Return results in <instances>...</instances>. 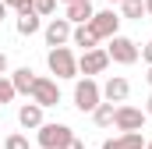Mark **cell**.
<instances>
[{
  "label": "cell",
  "instance_id": "1",
  "mask_svg": "<svg viewBox=\"0 0 152 149\" xmlns=\"http://www.w3.org/2000/svg\"><path fill=\"white\" fill-rule=\"evenodd\" d=\"M46 64H50V71L57 74V78H78V57L67 46L50 50V53H46Z\"/></svg>",
  "mask_w": 152,
  "mask_h": 149
},
{
  "label": "cell",
  "instance_id": "2",
  "mask_svg": "<svg viewBox=\"0 0 152 149\" xmlns=\"http://www.w3.org/2000/svg\"><path fill=\"white\" fill-rule=\"evenodd\" d=\"M103 103V92H99V82L96 78H81L75 85V107L81 114H92L96 107Z\"/></svg>",
  "mask_w": 152,
  "mask_h": 149
},
{
  "label": "cell",
  "instance_id": "3",
  "mask_svg": "<svg viewBox=\"0 0 152 149\" xmlns=\"http://www.w3.org/2000/svg\"><path fill=\"white\" fill-rule=\"evenodd\" d=\"M106 57H110L113 64H134V60H138V43L117 32V36L110 39V46H106Z\"/></svg>",
  "mask_w": 152,
  "mask_h": 149
},
{
  "label": "cell",
  "instance_id": "4",
  "mask_svg": "<svg viewBox=\"0 0 152 149\" xmlns=\"http://www.w3.org/2000/svg\"><path fill=\"white\" fill-rule=\"evenodd\" d=\"M36 139H39V146H42V149H64L71 139H75V131H71L67 124H42Z\"/></svg>",
  "mask_w": 152,
  "mask_h": 149
},
{
  "label": "cell",
  "instance_id": "5",
  "mask_svg": "<svg viewBox=\"0 0 152 149\" xmlns=\"http://www.w3.org/2000/svg\"><path fill=\"white\" fill-rule=\"evenodd\" d=\"M88 29H92L96 39H113L117 29H120V14H117L113 7H110V11H96L92 21H88Z\"/></svg>",
  "mask_w": 152,
  "mask_h": 149
},
{
  "label": "cell",
  "instance_id": "6",
  "mask_svg": "<svg viewBox=\"0 0 152 149\" xmlns=\"http://www.w3.org/2000/svg\"><path fill=\"white\" fill-rule=\"evenodd\" d=\"M28 96H32V103L42 107V110L60 103V89H57V82H53V78H36V85H32V92H28Z\"/></svg>",
  "mask_w": 152,
  "mask_h": 149
},
{
  "label": "cell",
  "instance_id": "7",
  "mask_svg": "<svg viewBox=\"0 0 152 149\" xmlns=\"http://www.w3.org/2000/svg\"><path fill=\"white\" fill-rule=\"evenodd\" d=\"M110 68V57H106V50H85L81 57H78V71L85 74V78H92V74H103Z\"/></svg>",
  "mask_w": 152,
  "mask_h": 149
},
{
  "label": "cell",
  "instance_id": "8",
  "mask_svg": "<svg viewBox=\"0 0 152 149\" xmlns=\"http://www.w3.org/2000/svg\"><path fill=\"white\" fill-rule=\"evenodd\" d=\"M113 124L120 128V135H127V131H142V124H145V114L138 110V107H117L113 114Z\"/></svg>",
  "mask_w": 152,
  "mask_h": 149
},
{
  "label": "cell",
  "instance_id": "9",
  "mask_svg": "<svg viewBox=\"0 0 152 149\" xmlns=\"http://www.w3.org/2000/svg\"><path fill=\"white\" fill-rule=\"evenodd\" d=\"M71 32H75V25H71L67 18H53V21L46 25V46H50V50L64 46V43L71 39Z\"/></svg>",
  "mask_w": 152,
  "mask_h": 149
},
{
  "label": "cell",
  "instance_id": "10",
  "mask_svg": "<svg viewBox=\"0 0 152 149\" xmlns=\"http://www.w3.org/2000/svg\"><path fill=\"white\" fill-rule=\"evenodd\" d=\"M99 92H103V103H124V100L131 96V85H127V78L110 74V78H106V85H103Z\"/></svg>",
  "mask_w": 152,
  "mask_h": 149
},
{
  "label": "cell",
  "instance_id": "11",
  "mask_svg": "<svg viewBox=\"0 0 152 149\" xmlns=\"http://www.w3.org/2000/svg\"><path fill=\"white\" fill-rule=\"evenodd\" d=\"M103 149H145V135L142 131H127V135H113L106 139Z\"/></svg>",
  "mask_w": 152,
  "mask_h": 149
},
{
  "label": "cell",
  "instance_id": "12",
  "mask_svg": "<svg viewBox=\"0 0 152 149\" xmlns=\"http://www.w3.org/2000/svg\"><path fill=\"white\" fill-rule=\"evenodd\" d=\"M92 4H85V0H75V4H67V11H64V18L71 21V25H88L92 21Z\"/></svg>",
  "mask_w": 152,
  "mask_h": 149
},
{
  "label": "cell",
  "instance_id": "13",
  "mask_svg": "<svg viewBox=\"0 0 152 149\" xmlns=\"http://www.w3.org/2000/svg\"><path fill=\"white\" fill-rule=\"evenodd\" d=\"M18 124L28 131V128H42L46 121H42V107H36V103H25L21 110H18Z\"/></svg>",
  "mask_w": 152,
  "mask_h": 149
},
{
  "label": "cell",
  "instance_id": "14",
  "mask_svg": "<svg viewBox=\"0 0 152 149\" xmlns=\"http://www.w3.org/2000/svg\"><path fill=\"white\" fill-rule=\"evenodd\" d=\"M18 36H36L39 32V14H36V7H28V11H18Z\"/></svg>",
  "mask_w": 152,
  "mask_h": 149
},
{
  "label": "cell",
  "instance_id": "15",
  "mask_svg": "<svg viewBox=\"0 0 152 149\" xmlns=\"http://www.w3.org/2000/svg\"><path fill=\"white\" fill-rule=\"evenodd\" d=\"M11 85H14V92H32V85H36V71H32V68H18V71L11 74Z\"/></svg>",
  "mask_w": 152,
  "mask_h": 149
},
{
  "label": "cell",
  "instance_id": "16",
  "mask_svg": "<svg viewBox=\"0 0 152 149\" xmlns=\"http://www.w3.org/2000/svg\"><path fill=\"white\" fill-rule=\"evenodd\" d=\"M71 43H75V46H85V50H96V43H99V39L92 36V29H88V25H75Z\"/></svg>",
  "mask_w": 152,
  "mask_h": 149
},
{
  "label": "cell",
  "instance_id": "17",
  "mask_svg": "<svg viewBox=\"0 0 152 149\" xmlns=\"http://www.w3.org/2000/svg\"><path fill=\"white\" fill-rule=\"evenodd\" d=\"M113 114H117L113 103H99V107L92 110V121H96L99 128H110V124H113Z\"/></svg>",
  "mask_w": 152,
  "mask_h": 149
},
{
  "label": "cell",
  "instance_id": "18",
  "mask_svg": "<svg viewBox=\"0 0 152 149\" xmlns=\"http://www.w3.org/2000/svg\"><path fill=\"white\" fill-rule=\"evenodd\" d=\"M120 14L131 18V21H142V14H145V0H124V4H120Z\"/></svg>",
  "mask_w": 152,
  "mask_h": 149
},
{
  "label": "cell",
  "instance_id": "19",
  "mask_svg": "<svg viewBox=\"0 0 152 149\" xmlns=\"http://www.w3.org/2000/svg\"><path fill=\"white\" fill-rule=\"evenodd\" d=\"M14 96H18V92H14V85H11V78H4V74H0V107H4V103H11Z\"/></svg>",
  "mask_w": 152,
  "mask_h": 149
},
{
  "label": "cell",
  "instance_id": "20",
  "mask_svg": "<svg viewBox=\"0 0 152 149\" xmlns=\"http://www.w3.org/2000/svg\"><path fill=\"white\" fill-rule=\"evenodd\" d=\"M4 149H28V139H25L21 131H14V135L4 139Z\"/></svg>",
  "mask_w": 152,
  "mask_h": 149
},
{
  "label": "cell",
  "instance_id": "21",
  "mask_svg": "<svg viewBox=\"0 0 152 149\" xmlns=\"http://www.w3.org/2000/svg\"><path fill=\"white\" fill-rule=\"evenodd\" d=\"M57 11V0H36V14L42 18V14H53Z\"/></svg>",
  "mask_w": 152,
  "mask_h": 149
},
{
  "label": "cell",
  "instance_id": "22",
  "mask_svg": "<svg viewBox=\"0 0 152 149\" xmlns=\"http://www.w3.org/2000/svg\"><path fill=\"white\" fill-rule=\"evenodd\" d=\"M7 7H14V11H28V7H36V0H4Z\"/></svg>",
  "mask_w": 152,
  "mask_h": 149
},
{
  "label": "cell",
  "instance_id": "23",
  "mask_svg": "<svg viewBox=\"0 0 152 149\" xmlns=\"http://www.w3.org/2000/svg\"><path fill=\"white\" fill-rule=\"evenodd\" d=\"M138 57H142V60H145V64H149V68H152V43H145V46L138 50Z\"/></svg>",
  "mask_w": 152,
  "mask_h": 149
},
{
  "label": "cell",
  "instance_id": "24",
  "mask_svg": "<svg viewBox=\"0 0 152 149\" xmlns=\"http://www.w3.org/2000/svg\"><path fill=\"white\" fill-rule=\"evenodd\" d=\"M64 149H85V146H81V139H71V142H67Z\"/></svg>",
  "mask_w": 152,
  "mask_h": 149
},
{
  "label": "cell",
  "instance_id": "25",
  "mask_svg": "<svg viewBox=\"0 0 152 149\" xmlns=\"http://www.w3.org/2000/svg\"><path fill=\"white\" fill-rule=\"evenodd\" d=\"M7 71V53H4V50H0V74Z\"/></svg>",
  "mask_w": 152,
  "mask_h": 149
},
{
  "label": "cell",
  "instance_id": "26",
  "mask_svg": "<svg viewBox=\"0 0 152 149\" xmlns=\"http://www.w3.org/2000/svg\"><path fill=\"white\" fill-rule=\"evenodd\" d=\"M7 11H11V7H7V4H4V0H0V21H4V18H7Z\"/></svg>",
  "mask_w": 152,
  "mask_h": 149
},
{
  "label": "cell",
  "instance_id": "27",
  "mask_svg": "<svg viewBox=\"0 0 152 149\" xmlns=\"http://www.w3.org/2000/svg\"><path fill=\"white\" fill-rule=\"evenodd\" d=\"M145 114H149V117H152V96H149V103H145Z\"/></svg>",
  "mask_w": 152,
  "mask_h": 149
},
{
  "label": "cell",
  "instance_id": "28",
  "mask_svg": "<svg viewBox=\"0 0 152 149\" xmlns=\"http://www.w3.org/2000/svg\"><path fill=\"white\" fill-rule=\"evenodd\" d=\"M145 14H152V0H145Z\"/></svg>",
  "mask_w": 152,
  "mask_h": 149
},
{
  "label": "cell",
  "instance_id": "29",
  "mask_svg": "<svg viewBox=\"0 0 152 149\" xmlns=\"http://www.w3.org/2000/svg\"><path fill=\"white\" fill-rule=\"evenodd\" d=\"M113 4H117V7H120V4H124V0H110V7H113Z\"/></svg>",
  "mask_w": 152,
  "mask_h": 149
},
{
  "label": "cell",
  "instance_id": "30",
  "mask_svg": "<svg viewBox=\"0 0 152 149\" xmlns=\"http://www.w3.org/2000/svg\"><path fill=\"white\" fill-rule=\"evenodd\" d=\"M145 78H149V85H152V68H149V74H145Z\"/></svg>",
  "mask_w": 152,
  "mask_h": 149
},
{
  "label": "cell",
  "instance_id": "31",
  "mask_svg": "<svg viewBox=\"0 0 152 149\" xmlns=\"http://www.w3.org/2000/svg\"><path fill=\"white\" fill-rule=\"evenodd\" d=\"M64 4H75V0H64ZM85 4H92V0H85Z\"/></svg>",
  "mask_w": 152,
  "mask_h": 149
},
{
  "label": "cell",
  "instance_id": "32",
  "mask_svg": "<svg viewBox=\"0 0 152 149\" xmlns=\"http://www.w3.org/2000/svg\"><path fill=\"white\" fill-rule=\"evenodd\" d=\"M145 149H152V139H149V142H145Z\"/></svg>",
  "mask_w": 152,
  "mask_h": 149
},
{
  "label": "cell",
  "instance_id": "33",
  "mask_svg": "<svg viewBox=\"0 0 152 149\" xmlns=\"http://www.w3.org/2000/svg\"><path fill=\"white\" fill-rule=\"evenodd\" d=\"M0 128H4V124H0Z\"/></svg>",
  "mask_w": 152,
  "mask_h": 149
}]
</instances>
